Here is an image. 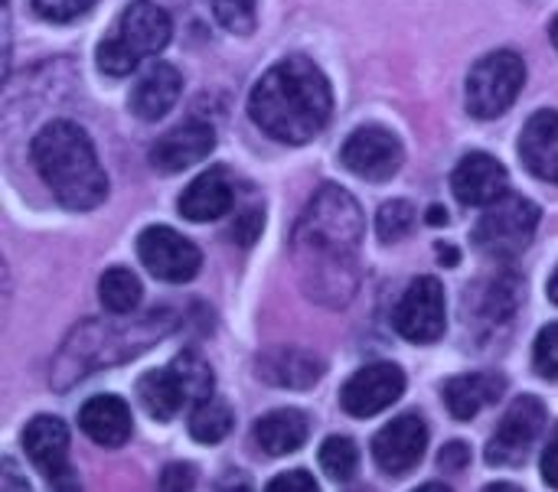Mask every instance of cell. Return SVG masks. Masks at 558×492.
Instances as JSON below:
<instances>
[{
	"mask_svg": "<svg viewBox=\"0 0 558 492\" xmlns=\"http://www.w3.org/2000/svg\"><path fill=\"white\" fill-rule=\"evenodd\" d=\"M363 235L366 222L360 202L343 186L324 183L294 229V258L314 300L343 307L356 294Z\"/></svg>",
	"mask_w": 558,
	"mask_h": 492,
	"instance_id": "1",
	"label": "cell"
},
{
	"mask_svg": "<svg viewBox=\"0 0 558 492\" xmlns=\"http://www.w3.org/2000/svg\"><path fill=\"white\" fill-rule=\"evenodd\" d=\"M333 111V91L327 75L307 56H288L275 62L248 95L252 121L281 144L314 140Z\"/></svg>",
	"mask_w": 558,
	"mask_h": 492,
	"instance_id": "2",
	"label": "cell"
},
{
	"mask_svg": "<svg viewBox=\"0 0 558 492\" xmlns=\"http://www.w3.org/2000/svg\"><path fill=\"white\" fill-rule=\"evenodd\" d=\"M29 157L59 206L85 212L105 202L108 173L92 137L75 121H49L29 144Z\"/></svg>",
	"mask_w": 558,
	"mask_h": 492,
	"instance_id": "3",
	"label": "cell"
},
{
	"mask_svg": "<svg viewBox=\"0 0 558 492\" xmlns=\"http://www.w3.org/2000/svg\"><path fill=\"white\" fill-rule=\"evenodd\" d=\"M177 327V320L170 317V310H154L147 313L141 323L134 327H101V323H88L82 327L69 343L65 349L59 353V362L56 369H65V366H75L72 369V379H82L85 372L92 369H101V366H111V362H124V359H134L137 353H144L150 343H157L160 336H167L170 330Z\"/></svg>",
	"mask_w": 558,
	"mask_h": 492,
	"instance_id": "4",
	"label": "cell"
},
{
	"mask_svg": "<svg viewBox=\"0 0 558 492\" xmlns=\"http://www.w3.org/2000/svg\"><path fill=\"white\" fill-rule=\"evenodd\" d=\"M173 23L163 7L154 0H134L124 7L111 33L98 42V69L105 75H128L141 65V59L157 56L170 42Z\"/></svg>",
	"mask_w": 558,
	"mask_h": 492,
	"instance_id": "5",
	"label": "cell"
},
{
	"mask_svg": "<svg viewBox=\"0 0 558 492\" xmlns=\"http://www.w3.org/2000/svg\"><path fill=\"white\" fill-rule=\"evenodd\" d=\"M213 369L199 353H180L167 369L144 372L137 379V398L154 421H170L183 408H196L213 398Z\"/></svg>",
	"mask_w": 558,
	"mask_h": 492,
	"instance_id": "6",
	"label": "cell"
},
{
	"mask_svg": "<svg viewBox=\"0 0 558 492\" xmlns=\"http://www.w3.org/2000/svg\"><path fill=\"white\" fill-rule=\"evenodd\" d=\"M539 206L520 193H507L497 202L484 206V216L474 225V245L497 261H513L523 255L539 229Z\"/></svg>",
	"mask_w": 558,
	"mask_h": 492,
	"instance_id": "7",
	"label": "cell"
},
{
	"mask_svg": "<svg viewBox=\"0 0 558 492\" xmlns=\"http://www.w3.org/2000/svg\"><path fill=\"white\" fill-rule=\"evenodd\" d=\"M526 85V62L513 49H497L477 59L468 75V111L481 121L500 118Z\"/></svg>",
	"mask_w": 558,
	"mask_h": 492,
	"instance_id": "8",
	"label": "cell"
},
{
	"mask_svg": "<svg viewBox=\"0 0 558 492\" xmlns=\"http://www.w3.org/2000/svg\"><path fill=\"white\" fill-rule=\"evenodd\" d=\"M392 323L409 343H438L448 330V304L438 278H415L396 304Z\"/></svg>",
	"mask_w": 558,
	"mask_h": 492,
	"instance_id": "9",
	"label": "cell"
},
{
	"mask_svg": "<svg viewBox=\"0 0 558 492\" xmlns=\"http://www.w3.org/2000/svg\"><path fill=\"white\" fill-rule=\"evenodd\" d=\"M546 428V405L543 398L536 395H520L507 415L500 418L494 438H490V447H487V464L490 467H520L533 444L539 441Z\"/></svg>",
	"mask_w": 558,
	"mask_h": 492,
	"instance_id": "10",
	"label": "cell"
},
{
	"mask_svg": "<svg viewBox=\"0 0 558 492\" xmlns=\"http://www.w3.org/2000/svg\"><path fill=\"white\" fill-rule=\"evenodd\" d=\"M141 265L167 284H186L203 268V251L170 225H150L137 235Z\"/></svg>",
	"mask_w": 558,
	"mask_h": 492,
	"instance_id": "11",
	"label": "cell"
},
{
	"mask_svg": "<svg viewBox=\"0 0 558 492\" xmlns=\"http://www.w3.org/2000/svg\"><path fill=\"white\" fill-rule=\"evenodd\" d=\"M340 160L353 176L369 180V183H386L402 170L405 147L389 127L363 124L347 137V144L340 150Z\"/></svg>",
	"mask_w": 558,
	"mask_h": 492,
	"instance_id": "12",
	"label": "cell"
},
{
	"mask_svg": "<svg viewBox=\"0 0 558 492\" xmlns=\"http://www.w3.org/2000/svg\"><path fill=\"white\" fill-rule=\"evenodd\" d=\"M405 392V372L396 362H369L356 369L343 392L340 405L350 418H373L386 408H392Z\"/></svg>",
	"mask_w": 558,
	"mask_h": 492,
	"instance_id": "13",
	"label": "cell"
},
{
	"mask_svg": "<svg viewBox=\"0 0 558 492\" xmlns=\"http://www.w3.org/2000/svg\"><path fill=\"white\" fill-rule=\"evenodd\" d=\"M428 447V425L422 415L409 411L389 421L376 438H373V460L383 473L389 477H405L412 473Z\"/></svg>",
	"mask_w": 558,
	"mask_h": 492,
	"instance_id": "14",
	"label": "cell"
},
{
	"mask_svg": "<svg viewBox=\"0 0 558 492\" xmlns=\"http://www.w3.org/2000/svg\"><path fill=\"white\" fill-rule=\"evenodd\" d=\"M23 447H26L29 464L52 487H75L72 480L65 483L72 467H69V428L62 418H52V415L33 418L23 431Z\"/></svg>",
	"mask_w": 558,
	"mask_h": 492,
	"instance_id": "15",
	"label": "cell"
},
{
	"mask_svg": "<svg viewBox=\"0 0 558 492\" xmlns=\"http://www.w3.org/2000/svg\"><path fill=\"white\" fill-rule=\"evenodd\" d=\"M451 189H454L458 202L484 209V206H490V202H497L500 196L510 193V173L497 157H490L484 150H474L454 167Z\"/></svg>",
	"mask_w": 558,
	"mask_h": 492,
	"instance_id": "16",
	"label": "cell"
},
{
	"mask_svg": "<svg viewBox=\"0 0 558 492\" xmlns=\"http://www.w3.org/2000/svg\"><path fill=\"white\" fill-rule=\"evenodd\" d=\"M213 147H216V131L203 121H190L157 137V144L150 147V167L160 173H180L206 160Z\"/></svg>",
	"mask_w": 558,
	"mask_h": 492,
	"instance_id": "17",
	"label": "cell"
},
{
	"mask_svg": "<svg viewBox=\"0 0 558 492\" xmlns=\"http://www.w3.org/2000/svg\"><path fill=\"white\" fill-rule=\"evenodd\" d=\"M235 206V180L226 167H209L199 173L177 199V209L190 222H213L232 212Z\"/></svg>",
	"mask_w": 558,
	"mask_h": 492,
	"instance_id": "18",
	"label": "cell"
},
{
	"mask_svg": "<svg viewBox=\"0 0 558 492\" xmlns=\"http://www.w3.org/2000/svg\"><path fill=\"white\" fill-rule=\"evenodd\" d=\"M78 428L85 431L88 441H95L98 447H124L131 441V431H134V418H131V408L124 398L118 395H98V398H88L78 411Z\"/></svg>",
	"mask_w": 558,
	"mask_h": 492,
	"instance_id": "19",
	"label": "cell"
},
{
	"mask_svg": "<svg viewBox=\"0 0 558 492\" xmlns=\"http://www.w3.org/2000/svg\"><path fill=\"white\" fill-rule=\"evenodd\" d=\"M520 157L526 170L546 183H558V111H536L520 134Z\"/></svg>",
	"mask_w": 558,
	"mask_h": 492,
	"instance_id": "20",
	"label": "cell"
},
{
	"mask_svg": "<svg viewBox=\"0 0 558 492\" xmlns=\"http://www.w3.org/2000/svg\"><path fill=\"white\" fill-rule=\"evenodd\" d=\"M507 392V379L497 372H468L445 382V405L454 421H474L487 405H497Z\"/></svg>",
	"mask_w": 558,
	"mask_h": 492,
	"instance_id": "21",
	"label": "cell"
},
{
	"mask_svg": "<svg viewBox=\"0 0 558 492\" xmlns=\"http://www.w3.org/2000/svg\"><path fill=\"white\" fill-rule=\"evenodd\" d=\"M180 91H183V75L170 62H154L131 91V111L141 121H157L177 104Z\"/></svg>",
	"mask_w": 558,
	"mask_h": 492,
	"instance_id": "22",
	"label": "cell"
},
{
	"mask_svg": "<svg viewBox=\"0 0 558 492\" xmlns=\"http://www.w3.org/2000/svg\"><path fill=\"white\" fill-rule=\"evenodd\" d=\"M311 434V425H307V415L298 411V408H278V411H268L265 418L255 421L252 428V441L258 451H265L268 457H284V454H294L304 447Z\"/></svg>",
	"mask_w": 558,
	"mask_h": 492,
	"instance_id": "23",
	"label": "cell"
},
{
	"mask_svg": "<svg viewBox=\"0 0 558 492\" xmlns=\"http://www.w3.org/2000/svg\"><path fill=\"white\" fill-rule=\"evenodd\" d=\"M258 376L281 389H311L324 379V362L307 349H271L258 359Z\"/></svg>",
	"mask_w": 558,
	"mask_h": 492,
	"instance_id": "24",
	"label": "cell"
},
{
	"mask_svg": "<svg viewBox=\"0 0 558 492\" xmlns=\"http://www.w3.org/2000/svg\"><path fill=\"white\" fill-rule=\"evenodd\" d=\"M98 297H101V307L114 317H124V313H134L144 291H141V281L134 271L128 268H108L98 281Z\"/></svg>",
	"mask_w": 558,
	"mask_h": 492,
	"instance_id": "25",
	"label": "cell"
},
{
	"mask_svg": "<svg viewBox=\"0 0 558 492\" xmlns=\"http://www.w3.org/2000/svg\"><path fill=\"white\" fill-rule=\"evenodd\" d=\"M232 411L219 398H206L190 411V438L199 444H219L232 431Z\"/></svg>",
	"mask_w": 558,
	"mask_h": 492,
	"instance_id": "26",
	"label": "cell"
},
{
	"mask_svg": "<svg viewBox=\"0 0 558 492\" xmlns=\"http://www.w3.org/2000/svg\"><path fill=\"white\" fill-rule=\"evenodd\" d=\"M317 460H320V470H324L330 480L347 483V480H353L356 470H360V447H356L350 438L333 434V438H327V441L320 444Z\"/></svg>",
	"mask_w": 558,
	"mask_h": 492,
	"instance_id": "27",
	"label": "cell"
},
{
	"mask_svg": "<svg viewBox=\"0 0 558 492\" xmlns=\"http://www.w3.org/2000/svg\"><path fill=\"white\" fill-rule=\"evenodd\" d=\"M415 219L418 216H415V206L409 199H392V202H386L379 209L376 232H379L383 242H399V238H405L415 229Z\"/></svg>",
	"mask_w": 558,
	"mask_h": 492,
	"instance_id": "28",
	"label": "cell"
},
{
	"mask_svg": "<svg viewBox=\"0 0 558 492\" xmlns=\"http://www.w3.org/2000/svg\"><path fill=\"white\" fill-rule=\"evenodd\" d=\"M533 369L546 382L558 379V323H549L539 330V336L533 343Z\"/></svg>",
	"mask_w": 558,
	"mask_h": 492,
	"instance_id": "29",
	"label": "cell"
},
{
	"mask_svg": "<svg viewBox=\"0 0 558 492\" xmlns=\"http://www.w3.org/2000/svg\"><path fill=\"white\" fill-rule=\"evenodd\" d=\"M255 3L258 0H213V13L229 33L245 36L255 29Z\"/></svg>",
	"mask_w": 558,
	"mask_h": 492,
	"instance_id": "30",
	"label": "cell"
},
{
	"mask_svg": "<svg viewBox=\"0 0 558 492\" xmlns=\"http://www.w3.org/2000/svg\"><path fill=\"white\" fill-rule=\"evenodd\" d=\"M95 0H33V10L49 23H69L92 10Z\"/></svg>",
	"mask_w": 558,
	"mask_h": 492,
	"instance_id": "31",
	"label": "cell"
},
{
	"mask_svg": "<svg viewBox=\"0 0 558 492\" xmlns=\"http://www.w3.org/2000/svg\"><path fill=\"white\" fill-rule=\"evenodd\" d=\"M262 229H265V212L258 206H252V209L239 212V219L229 229V238L239 242V245H252L262 235Z\"/></svg>",
	"mask_w": 558,
	"mask_h": 492,
	"instance_id": "32",
	"label": "cell"
},
{
	"mask_svg": "<svg viewBox=\"0 0 558 492\" xmlns=\"http://www.w3.org/2000/svg\"><path fill=\"white\" fill-rule=\"evenodd\" d=\"M468 464H471V447H468L464 441H451V444L441 451V457H438V467H441L445 473H461Z\"/></svg>",
	"mask_w": 558,
	"mask_h": 492,
	"instance_id": "33",
	"label": "cell"
},
{
	"mask_svg": "<svg viewBox=\"0 0 558 492\" xmlns=\"http://www.w3.org/2000/svg\"><path fill=\"white\" fill-rule=\"evenodd\" d=\"M160 487L163 490H193L196 487V470L190 464H170L160 473Z\"/></svg>",
	"mask_w": 558,
	"mask_h": 492,
	"instance_id": "34",
	"label": "cell"
},
{
	"mask_svg": "<svg viewBox=\"0 0 558 492\" xmlns=\"http://www.w3.org/2000/svg\"><path fill=\"white\" fill-rule=\"evenodd\" d=\"M268 490L271 492H281V490L317 492V480H314L307 470H291V473H281V477H275V480L268 483Z\"/></svg>",
	"mask_w": 558,
	"mask_h": 492,
	"instance_id": "35",
	"label": "cell"
},
{
	"mask_svg": "<svg viewBox=\"0 0 558 492\" xmlns=\"http://www.w3.org/2000/svg\"><path fill=\"white\" fill-rule=\"evenodd\" d=\"M543 480H546V487L558 490V425L549 431V441L543 451Z\"/></svg>",
	"mask_w": 558,
	"mask_h": 492,
	"instance_id": "36",
	"label": "cell"
},
{
	"mask_svg": "<svg viewBox=\"0 0 558 492\" xmlns=\"http://www.w3.org/2000/svg\"><path fill=\"white\" fill-rule=\"evenodd\" d=\"M0 487H20V490H26V480H16L13 460H3V483H0Z\"/></svg>",
	"mask_w": 558,
	"mask_h": 492,
	"instance_id": "37",
	"label": "cell"
},
{
	"mask_svg": "<svg viewBox=\"0 0 558 492\" xmlns=\"http://www.w3.org/2000/svg\"><path fill=\"white\" fill-rule=\"evenodd\" d=\"M428 222H432V225H445V222H448L445 209H441V206H432V209H428Z\"/></svg>",
	"mask_w": 558,
	"mask_h": 492,
	"instance_id": "38",
	"label": "cell"
},
{
	"mask_svg": "<svg viewBox=\"0 0 558 492\" xmlns=\"http://www.w3.org/2000/svg\"><path fill=\"white\" fill-rule=\"evenodd\" d=\"M549 300H553V304H558V268H556V274L549 278Z\"/></svg>",
	"mask_w": 558,
	"mask_h": 492,
	"instance_id": "39",
	"label": "cell"
},
{
	"mask_svg": "<svg viewBox=\"0 0 558 492\" xmlns=\"http://www.w3.org/2000/svg\"><path fill=\"white\" fill-rule=\"evenodd\" d=\"M549 36H553V46L558 49V16L553 20V26H549Z\"/></svg>",
	"mask_w": 558,
	"mask_h": 492,
	"instance_id": "40",
	"label": "cell"
}]
</instances>
